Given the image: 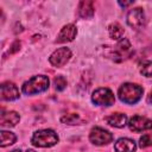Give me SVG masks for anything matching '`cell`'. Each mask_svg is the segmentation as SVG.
Returning a JSON list of instances; mask_svg holds the SVG:
<instances>
[{
    "label": "cell",
    "instance_id": "cell-8",
    "mask_svg": "<svg viewBox=\"0 0 152 152\" xmlns=\"http://www.w3.org/2000/svg\"><path fill=\"white\" fill-rule=\"evenodd\" d=\"M145 23V15L144 11L140 7H135L131 10L127 14V24L133 28H140Z\"/></svg>",
    "mask_w": 152,
    "mask_h": 152
},
{
    "label": "cell",
    "instance_id": "cell-4",
    "mask_svg": "<svg viewBox=\"0 0 152 152\" xmlns=\"http://www.w3.org/2000/svg\"><path fill=\"white\" fill-rule=\"evenodd\" d=\"M91 100L99 106H112L115 102V96L109 88H99L93 93Z\"/></svg>",
    "mask_w": 152,
    "mask_h": 152
},
{
    "label": "cell",
    "instance_id": "cell-23",
    "mask_svg": "<svg viewBox=\"0 0 152 152\" xmlns=\"http://www.w3.org/2000/svg\"><path fill=\"white\" fill-rule=\"evenodd\" d=\"M119 4H120V6H124V7H126V6H129V5H132V4H133V1H126V2H125V1H124V2H122V1H119Z\"/></svg>",
    "mask_w": 152,
    "mask_h": 152
},
{
    "label": "cell",
    "instance_id": "cell-20",
    "mask_svg": "<svg viewBox=\"0 0 152 152\" xmlns=\"http://www.w3.org/2000/svg\"><path fill=\"white\" fill-rule=\"evenodd\" d=\"M139 146L141 148L144 147H147V146H152V133H147V134H144L140 140H139Z\"/></svg>",
    "mask_w": 152,
    "mask_h": 152
},
{
    "label": "cell",
    "instance_id": "cell-14",
    "mask_svg": "<svg viewBox=\"0 0 152 152\" xmlns=\"http://www.w3.org/2000/svg\"><path fill=\"white\" fill-rule=\"evenodd\" d=\"M78 14L82 18H90L94 14V4L89 0H83L78 5Z\"/></svg>",
    "mask_w": 152,
    "mask_h": 152
},
{
    "label": "cell",
    "instance_id": "cell-16",
    "mask_svg": "<svg viewBox=\"0 0 152 152\" xmlns=\"http://www.w3.org/2000/svg\"><path fill=\"white\" fill-rule=\"evenodd\" d=\"M108 31H109V36L112 39L114 40H120L124 36V28L120 24L118 23H114V24H110L109 27H108Z\"/></svg>",
    "mask_w": 152,
    "mask_h": 152
},
{
    "label": "cell",
    "instance_id": "cell-1",
    "mask_svg": "<svg viewBox=\"0 0 152 152\" xmlns=\"http://www.w3.org/2000/svg\"><path fill=\"white\" fill-rule=\"evenodd\" d=\"M142 93H144V89L140 86L135 83H124L119 88L118 95L122 102L133 104V103H137L141 99Z\"/></svg>",
    "mask_w": 152,
    "mask_h": 152
},
{
    "label": "cell",
    "instance_id": "cell-24",
    "mask_svg": "<svg viewBox=\"0 0 152 152\" xmlns=\"http://www.w3.org/2000/svg\"><path fill=\"white\" fill-rule=\"evenodd\" d=\"M147 102H148L150 104H152V90L150 91V94H148V96H147Z\"/></svg>",
    "mask_w": 152,
    "mask_h": 152
},
{
    "label": "cell",
    "instance_id": "cell-2",
    "mask_svg": "<svg viewBox=\"0 0 152 152\" xmlns=\"http://www.w3.org/2000/svg\"><path fill=\"white\" fill-rule=\"evenodd\" d=\"M31 141L37 147H51L58 142V135L52 129H39L33 133Z\"/></svg>",
    "mask_w": 152,
    "mask_h": 152
},
{
    "label": "cell",
    "instance_id": "cell-17",
    "mask_svg": "<svg viewBox=\"0 0 152 152\" xmlns=\"http://www.w3.org/2000/svg\"><path fill=\"white\" fill-rule=\"evenodd\" d=\"M1 142H0V146L1 147H6L8 145H12L14 141H15V135L14 133L12 132H8V131H1Z\"/></svg>",
    "mask_w": 152,
    "mask_h": 152
},
{
    "label": "cell",
    "instance_id": "cell-26",
    "mask_svg": "<svg viewBox=\"0 0 152 152\" xmlns=\"http://www.w3.org/2000/svg\"><path fill=\"white\" fill-rule=\"evenodd\" d=\"M26 152H34V151H33V150H27Z\"/></svg>",
    "mask_w": 152,
    "mask_h": 152
},
{
    "label": "cell",
    "instance_id": "cell-11",
    "mask_svg": "<svg viewBox=\"0 0 152 152\" xmlns=\"http://www.w3.org/2000/svg\"><path fill=\"white\" fill-rule=\"evenodd\" d=\"M20 120V116L17 112H13V110H10V112H5L2 110L1 112V115H0V125L1 126H6V127H13L15 126Z\"/></svg>",
    "mask_w": 152,
    "mask_h": 152
},
{
    "label": "cell",
    "instance_id": "cell-22",
    "mask_svg": "<svg viewBox=\"0 0 152 152\" xmlns=\"http://www.w3.org/2000/svg\"><path fill=\"white\" fill-rule=\"evenodd\" d=\"M19 48H20V42L19 40H15L13 44H12V49H11V53H13V52H15V51H18L19 50Z\"/></svg>",
    "mask_w": 152,
    "mask_h": 152
},
{
    "label": "cell",
    "instance_id": "cell-25",
    "mask_svg": "<svg viewBox=\"0 0 152 152\" xmlns=\"http://www.w3.org/2000/svg\"><path fill=\"white\" fill-rule=\"evenodd\" d=\"M11 152H21L20 150H13V151H11Z\"/></svg>",
    "mask_w": 152,
    "mask_h": 152
},
{
    "label": "cell",
    "instance_id": "cell-21",
    "mask_svg": "<svg viewBox=\"0 0 152 152\" xmlns=\"http://www.w3.org/2000/svg\"><path fill=\"white\" fill-rule=\"evenodd\" d=\"M53 83H55L56 90H63V89L66 87V80H65L63 76H57V77H55Z\"/></svg>",
    "mask_w": 152,
    "mask_h": 152
},
{
    "label": "cell",
    "instance_id": "cell-3",
    "mask_svg": "<svg viewBox=\"0 0 152 152\" xmlns=\"http://www.w3.org/2000/svg\"><path fill=\"white\" fill-rule=\"evenodd\" d=\"M49 88V78L45 75H38L31 77L23 84V93L26 95H33L43 93Z\"/></svg>",
    "mask_w": 152,
    "mask_h": 152
},
{
    "label": "cell",
    "instance_id": "cell-12",
    "mask_svg": "<svg viewBox=\"0 0 152 152\" xmlns=\"http://www.w3.org/2000/svg\"><path fill=\"white\" fill-rule=\"evenodd\" d=\"M114 148L116 152H134L137 148L135 142L128 138H120L116 140Z\"/></svg>",
    "mask_w": 152,
    "mask_h": 152
},
{
    "label": "cell",
    "instance_id": "cell-15",
    "mask_svg": "<svg viewBox=\"0 0 152 152\" xmlns=\"http://www.w3.org/2000/svg\"><path fill=\"white\" fill-rule=\"evenodd\" d=\"M129 49H131V44H129L128 39L122 38L121 40H119V43H118V45H116V49L112 52L110 57H112L113 59H114V57H124V55H125L126 52H128Z\"/></svg>",
    "mask_w": 152,
    "mask_h": 152
},
{
    "label": "cell",
    "instance_id": "cell-19",
    "mask_svg": "<svg viewBox=\"0 0 152 152\" xmlns=\"http://www.w3.org/2000/svg\"><path fill=\"white\" fill-rule=\"evenodd\" d=\"M61 121L63 124H68V125H77V124L81 122V118L76 113H70V114H66V115L62 116Z\"/></svg>",
    "mask_w": 152,
    "mask_h": 152
},
{
    "label": "cell",
    "instance_id": "cell-10",
    "mask_svg": "<svg viewBox=\"0 0 152 152\" xmlns=\"http://www.w3.org/2000/svg\"><path fill=\"white\" fill-rule=\"evenodd\" d=\"M76 33H77V28H76V26L72 25V24H68V25L63 26V28L61 30L59 34L57 36L56 42H57V43H66V42H71V40H74Z\"/></svg>",
    "mask_w": 152,
    "mask_h": 152
},
{
    "label": "cell",
    "instance_id": "cell-6",
    "mask_svg": "<svg viewBox=\"0 0 152 152\" xmlns=\"http://www.w3.org/2000/svg\"><path fill=\"white\" fill-rule=\"evenodd\" d=\"M128 127L133 132H144V131H147V129L152 128V120H150L145 116L134 115L129 119Z\"/></svg>",
    "mask_w": 152,
    "mask_h": 152
},
{
    "label": "cell",
    "instance_id": "cell-5",
    "mask_svg": "<svg viewBox=\"0 0 152 152\" xmlns=\"http://www.w3.org/2000/svg\"><path fill=\"white\" fill-rule=\"evenodd\" d=\"M89 139L95 145H107L113 140V135L110 132H108L101 127H94L90 131Z\"/></svg>",
    "mask_w": 152,
    "mask_h": 152
},
{
    "label": "cell",
    "instance_id": "cell-7",
    "mask_svg": "<svg viewBox=\"0 0 152 152\" xmlns=\"http://www.w3.org/2000/svg\"><path fill=\"white\" fill-rule=\"evenodd\" d=\"M71 57V51L68 48H61L53 51L49 58L50 63L55 66H63Z\"/></svg>",
    "mask_w": 152,
    "mask_h": 152
},
{
    "label": "cell",
    "instance_id": "cell-18",
    "mask_svg": "<svg viewBox=\"0 0 152 152\" xmlns=\"http://www.w3.org/2000/svg\"><path fill=\"white\" fill-rule=\"evenodd\" d=\"M140 72L146 77H152V61H142L139 64Z\"/></svg>",
    "mask_w": 152,
    "mask_h": 152
},
{
    "label": "cell",
    "instance_id": "cell-9",
    "mask_svg": "<svg viewBox=\"0 0 152 152\" xmlns=\"http://www.w3.org/2000/svg\"><path fill=\"white\" fill-rule=\"evenodd\" d=\"M1 99L6 101H13L19 97V90L12 82H4L1 86Z\"/></svg>",
    "mask_w": 152,
    "mask_h": 152
},
{
    "label": "cell",
    "instance_id": "cell-13",
    "mask_svg": "<svg viewBox=\"0 0 152 152\" xmlns=\"http://www.w3.org/2000/svg\"><path fill=\"white\" fill-rule=\"evenodd\" d=\"M106 121L108 125L113 126V127H118L121 128L126 125L127 122V116L124 113H113L108 116H106Z\"/></svg>",
    "mask_w": 152,
    "mask_h": 152
}]
</instances>
